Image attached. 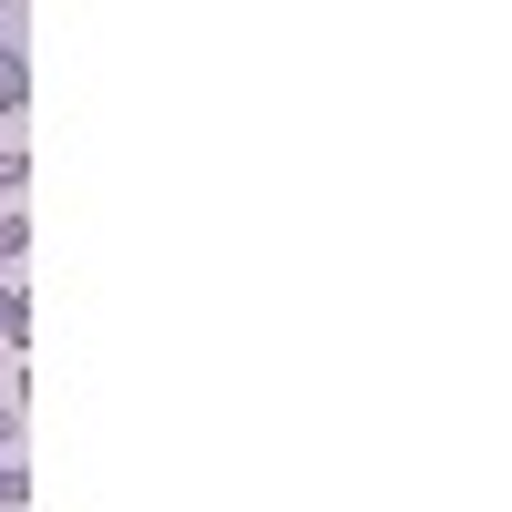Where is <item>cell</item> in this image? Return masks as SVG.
<instances>
[{
    "instance_id": "1",
    "label": "cell",
    "mask_w": 512,
    "mask_h": 512,
    "mask_svg": "<svg viewBox=\"0 0 512 512\" xmlns=\"http://www.w3.org/2000/svg\"><path fill=\"white\" fill-rule=\"evenodd\" d=\"M0 338H11V349H21V338H31V297H21L11 277H0Z\"/></svg>"
},
{
    "instance_id": "2",
    "label": "cell",
    "mask_w": 512,
    "mask_h": 512,
    "mask_svg": "<svg viewBox=\"0 0 512 512\" xmlns=\"http://www.w3.org/2000/svg\"><path fill=\"white\" fill-rule=\"evenodd\" d=\"M21 492H31V472H21V451H0V512H21Z\"/></svg>"
},
{
    "instance_id": "3",
    "label": "cell",
    "mask_w": 512,
    "mask_h": 512,
    "mask_svg": "<svg viewBox=\"0 0 512 512\" xmlns=\"http://www.w3.org/2000/svg\"><path fill=\"white\" fill-rule=\"evenodd\" d=\"M21 246H31V216H0V267H21Z\"/></svg>"
},
{
    "instance_id": "4",
    "label": "cell",
    "mask_w": 512,
    "mask_h": 512,
    "mask_svg": "<svg viewBox=\"0 0 512 512\" xmlns=\"http://www.w3.org/2000/svg\"><path fill=\"white\" fill-rule=\"evenodd\" d=\"M11 62H21V21L0 11V72H11Z\"/></svg>"
},
{
    "instance_id": "5",
    "label": "cell",
    "mask_w": 512,
    "mask_h": 512,
    "mask_svg": "<svg viewBox=\"0 0 512 512\" xmlns=\"http://www.w3.org/2000/svg\"><path fill=\"white\" fill-rule=\"evenodd\" d=\"M0 195H21V144H0Z\"/></svg>"
}]
</instances>
